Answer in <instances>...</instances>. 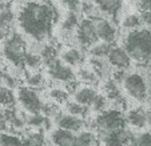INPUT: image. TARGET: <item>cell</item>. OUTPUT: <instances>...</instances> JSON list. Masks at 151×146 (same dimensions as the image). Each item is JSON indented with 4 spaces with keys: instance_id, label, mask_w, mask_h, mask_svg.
I'll return each instance as SVG.
<instances>
[{
    "instance_id": "18",
    "label": "cell",
    "mask_w": 151,
    "mask_h": 146,
    "mask_svg": "<svg viewBox=\"0 0 151 146\" xmlns=\"http://www.w3.org/2000/svg\"><path fill=\"white\" fill-rule=\"evenodd\" d=\"M88 62H90V68H92L96 72V74L99 76L100 80L106 81V80L111 79L114 70H111L112 67L109 64V61H106L104 59H99V57H91L88 60Z\"/></svg>"
},
{
    "instance_id": "25",
    "label": "cell",
    "mask_w": 151,
    "mask_h": 146,
    "mask_svg": "<svg viewBox=\"0 0 151 146\" xmlns=\"http://www.w3.org/2000/svg\"><path fill=\"white\" fill-rule=\"evenodd\" d=\"M23 138L26 146H46V137H44V132L42 130L26 133Z\"/></svg>"
},
{
    "instance_id": "9",
    "label": "cell",
    "mask_w": 151,
    "mask_h": 146,
    "mask_svg": "<svg viewBox=\"0 0 151 146\" xmlns=\"http://www.w3.org/2000/svg\"><path fill=\"white\" fill-rule=\"evenodd\" d=\"M95 21L96 27V33L99 37V41H104L109 44L115 45V41L119 37V31H118L116 23L112 21L111 19L106 16H99L92 19Z\"/></svg>"
},
{
    "instance_id": "10",
    "label": "cell",
    "mask_w": 151,
    "mask_h": 146,
    "mask_svg": "<svg viewBox=\"0 0 151 146\" xmlns=\"http://www.w3.org/2000/svg\"><path fill=\"white\" fill-rule=\"evenodd\" d=\"M46 68H47L48 76L52 80H55V81L66 84V82L76 79V73L74 72V69L71 67H68V65H66L60 59H58L56 61L48 64Z\"/></svg>"
},
{
    "instance_id": "15",
    "label": "cell",
    "mask_w": 151,
    "mask_h": 146,
    "mask_svg": "<svg viewBox=\"0 0 151 146\" xmlns=\"http://www.w3.org/2000/svg\"><path fill=\"white\" fill-rule=\"evenodd\" d=\"M127 124L135 129H145L148 126V110L143 108H134L126 113Z\"/></svg>"
},
{
    "instance_id": "24",
    "label": "cell",
    "mask_w": 151,
    "mask_h": 146,
    "mask_svg": "<svg viewBox=\"0 0 151 146\" xmlns=\"http://www.w3.org/2000/svg\"><path fill=\"white\" fill-rule=\"evenodd\" d=\"M0 146H26L24 138L14 133H0Z\"/></svg>"
},
{
    "instance_id": "17",
    "label": "cell",
    "mask_w": 151,
    "mask_h": 146,
    "mask_svg": "<svg viewBox=\"0 0 151 146\" xmlns=\"http://www.w3.org/2000/svg\"><path fill=\"white\" fill-rule=\"evenodd\" d=\"M98 90L94 86H88V85H84V86H80L79 89L75 92L74 94V101L79 102V104L84 105L87 108H91L94 104L95 99L98 97Z\"/></svg>"
},
{
    "instance_id": "21",
    "label": "cell",
    "mask_w": 151,
    "mask_h": 146,
    "mask_svg": "<svg viewBox=\"0 0 151 146\" xmlns=\"http://www.w3.org/2000/svg\"><path fill=\"white\" fill-rule=\"evenodd\" d=\"M78 140L80 146H98L100 138L94 130H82L78 133Z\"/></svg>"
},
{
    "instance_id": "1",
    "label": "cell",
    "mask_w": 151,
    "mask_h": 146,
    "mask_svg": "<svg viewBox=\"0 0 151 146\" xmlns=\"http://www.w3.org/2000/svg\"><path fill=\"white\" fill-rule=\"evenodd\" d=\"M60 17V11L52 0H26L16 13V23L35 43H46L51 40Z\"/></svg>"
},
{
    "instance_id": "12",
    "label": "cell",
    "mask_w": 151,
    "mask_h": 146,
    "mask_svg": "<svg viewBox=\"0 0 151 146\" xmlns=\"http://www.w3.org/2000/svg\"><path fill=\"white\" fill-rule=\"evenodd\" d=\"M54 121L58 128L68 130V132H72V133H79L83 130V128L87 126L86 118L76 117V116L68 114V113H62Z\"/></svg>"
},
{
    "instance_id": "8",
    "label": "cell",
    "mask_w": 151,
    "mask_h": 146,
    "mask_svg": "<svg viewBox=\"0 0 151 146\" xmlns=\"http://www.w3.org/2000/svg\"><path fill=\"white\" fill-rule=\"evenodd\" d=\"M99 138L100 143H103V146H135L137 135L126 126L112 130L110 133H106L104 135Z\"/></svg>"
},
{
    "instance_id": "34",
    "label": "cell",
    "mask_w": 151,
    "mask_h": 146,
    "mask_svg": "<svg viewBox=\"0 0 151 146\" xmlns=\"http://www.w3.org/2000/svg\"><path fill=\"white\" fill-rule=\"evenodd\" d=\"M63 8H66L67 12H75V13H80L82 9V0H60Z\"/></svg>"
},
{
    "instance_id": "39",
    "label": "cell",
    "mask_w": 151,
    "mask_h": 146,
    "mask_svg": "<svg viewBox=\"0 0 151 146\" xmlns=\"http://www.w3.org/2000/svg\"><path fill=\"white\" fill-rule=\"evenodd\" d=\"M9 33H11V32H7V31H4V29L0 28V41H4V40H6V37L8 36Z\"/></svg>"
},
{
    "instance_id": "23",
    "label": "cell",
    "mask_w": 151,
    "mask_h": 146,
    "mask_svg": "<svg viewBox=\"0 0 151 146\" xmlns=\"http://www.w3.org/2000/svg\"><path fill=\"white\" fill-rule=\"evenodd\" d=\"M15 102H16V94L14 90L0 84V106L11 108L15 106Z\"/></svg>"
},
{
    "instance_id": "37",
    "label": "cell",
    "mask_w": 151,
    "mask_h": 146,
    "mask_svg": "<svg viewBox=\"0 0 151 146\" xmlns=\"http://www.w3.org/2000/svg\"><path fill=\"white\" fill-rule=\"evenodd\" d=\"M8 129V124L6 120V114H4V109L0 106V133L6 132Z\"/></svg>"
},
{
    "instance_id": "33",
    "label": "cell",
    "mask_w": 151,
    "mask_h": 146,
    "mask_svg": "<svg viewBox=\"0 0 151 146\" xmlns=\"http://www.w3.org/2000/svg\"><path fill=\"white\" fill-rule=\"evenodd\" d=\"M109 104H110L109 99H107V97H106L104 94H102V93H99V94H98V97H96V99H95L94 104H92L91 109L94 110V112L98 114V113L103 112V110L109 109Z\"/></svg>"
},
{
    "instance_id": "6",
    "label": "cell",
    "mask_w": 151,
    "mask_h": 146,
    "mask_svg": "<svg viewBox=\"0 0 151 146\" xmlns=\"http://www.w3.org/2000/svg\"><path fill=\"white\" fill-rule=\"evenodd\" d=\"M16 102L28 114L42 113L44 102L42 101L39 90L31 86H19L16 89Z\"/></svg>"
},
{
    "instance_id": "31",
    "label": "cell",
    "mask_w": 151,
    "mask_h": 146,
    "mask_svg": "<svg viewBox=\"0 0 151 146\" xmlns=\"http://www.w3.org/2000/svg\"><path fill=\"white\" fill-rule=\"evenodd\" d=\"M70 96L71 94H70L64 88H54V89L50 90V97H51V100L60 105L62 104L66 105L67 102L70 101Z\"/></svg>"
},
{
    "instance_id": "20",
    "label": "cell",
    "mask_w": 151,
    "mask_h": 146,
    "mask_svg": "<svg viewBox=\"0 0 151 146\" xmlns=\"http://www.w3.org/2000/svg\"><path fill=\"white\" fill-rule=\"evenodd\" d=\"M24 80H26V82L28 84L27 86H31L37 90L44 86V82H46L44 76H43L39 70H29V72H26L24 73Z\"/></svg>"
},
{
    "instance_id": "29",
    "label": "cell",
    "mask_w": 151,
    "mask_h": 146,
    "mask_svg": "<svg viewBox=\"0 0 151 146\" xmlns=\"http://www.w3.org/2000/svg\"><path fill=\"white\" fill-rule=\"evenodd\" d=\"M0 84L14 90L19 88V80L16 74L11 73L9 70H0Z\"/></svg>"
},
{
    "instance_id": "5",
    "label": "cell",
    "mask_w": 151,
    "mask_h": 146,
    "mask_svg": "<svg viewBox=\"0 0 151 146\" xmlns=\"http://www.w3.org/2000/svg\"><path fill=\"white\" fill-rule=\"evenodd\" d=\"M123 89L130 99L135 100L137 102H146L151 97L148 85L145 77L139 72H130L127 73L126 79L122 82Z\"/></svg>"
},
{
    "instance_id": "41",
    "label": "cell",
    "mask_w": 151,
    "mask_h": 146,
    "mask_svg": "<svg viewBox=\"0 0 151 146\" xmlns=\"http://www.w3.org/2000/svg\"><path fill=\"white\" fill-rule=\"evenodd\" d=\"M52 146H54V145H52Z\"/></svg>"
},
{
    "instance_id": "3",
    "label": "cell",
    "mask_w": 151,
    "mask_h": 146,
    "mask_svg": "<svg viewBox=\"0 0 151 146\" xmlns=\"http://www.w3.org/2000/svg\"><path fill=\"white\" fill-rule=\"evenodd\" d=\"M0 53L7 62L12 65L14 68L23 69L26 67V57L28 53V45L23 35L19 32L12 31L4 41H1Z\"/></svg>"
},
{
    "instance_id": "22",
    "label": "cell",
    "mask_w": 151,
    "mask_h": 146,
    "mask_svg": "<svg viewBox=\"0 0 151 146\" xmlns=\"http://www.w3.org/2000/svg\"><path fill=\"white\" fill-rule=\"evenodd\" d=\"M15 23H16V15L11 8L0 11V28L7 32H12Z\"/></svg>"
},
{
    "instance_id": "2",
    "label": "cell",
    "mask_w": 151,
    "mask_h": 146,
    "mask_svg": "<svg viewBox=\"0 0 151 146\" xmlns=\"http://www.w3.org/2000/svg\"><path fill=\"white\" fill-rule=\"evenodd\" d=\"M122 47L138 65L151 64V28L143 26L126 32L122 39Z\"/></svg>"
},
{
    "instance_id": "26",
    "label": "cell",
    "mask_w": 151,
    "mask_h": 146,
    "mask_svg": "<svg viewBox=\"0 0 151 146\" xmlns=\"http://www.w3.org/2000/svg\"><path fill=\"white\" fill-rule=\"evenodd\" d=\"M114 47L112 44H109V43L100 41L96 43L95 45H92L91 48L88 49V53L91 55V57H99V59H106L109 56L111 48Z\"/></svg>"
},
{
    "instance_id": "28",
    "label": "cell",
    "mask_w": 151,
    "mask_h": 146,
    "mask_svg": "<svg viewBox=\"0 0 151 146\" xmlns=\"http://www.w3.org/2000/svg\"><path fill=\"white\" fill-rule=\"evenodd\" d=\"M88 109L90 108L84 106V105L79 104L76 101H68L66 104V110L68 114H72V116H76V117H80V118H86L87 114H88Z\"/></svg>"
},
{
    "instance_id": "7",
    "label": "cell",
    "mask_w": 151,
    "mask_h": 146,
    "mask_svg": "<svg viewBox=\"0 0 151 146\" xmlns=\"http://www.w3.org/2000/svg\"><path fill=\"white\" fill-rule=\"evenodd\" d=\"M75 41L82 49H90L99 41L95 21L88 17H83L75 31Z\"/></svg>"
},
{
    "instance_id": "36",
    "label": "cell",
    "mask_w": 151,
    "mask_h": 146,
    "mask_svg": "<svg viewBox=\"0 0 151 146\" xmlns=\"http://www.w3.org/2000/svg\"><path fill=\"white\" fill-rule=\"evenodd\" d=\"M139 12H151V0H135Z\"/></svg>"
},
{
    "instance_id": "30",
    "label": "cell",
    "mask_w": 151,
    "mask_h": 146,
    "mask_svg": "<svg viewBox=\"0 0 151 146\" xmlns=\"http://www.w3.org/2000/svg\"><path fill=\"white\" fill-rule=\"evenodd\" d=\"M42 65H43V59L39 52L28 51L26 57V67L24 68H28L29 70H37Z\"/></svg>"
},
{
    "instance_id": "32",
    "label": "cell",
    "mask_w": 151,
    "mask_h": 146,
    "mask_svg": "<svg viewBox=\"0 0 151 146\" xmlns=\"http://www.w3.org/2000/svg\"><path fill=\"white\" fill-rule=\"evenodd\" d=\"M42 113L46 117L48 118H56L59 114H62V109H60V104H58V102L55 101H48V102H44V105H43V110Z\"/></svg>"
},
{
    "instance_id": "27",
    "label": "cell",
    "mask_w": 151,
    "mask_h": 146,
    "mask_svg": "<svg viewBox=\"0 0 151 146\" xmlns=\"http://www.w3.org/2000/svg\"><path fill=\"white\" fill-rule=\"evenodd\" d=\"M143 27V20L140 17V13H131V15H127L124 19L122 20V28L126 29V31H134L137 28H140Z\"/></svg>"
},
{
    "instance_id": "38",
    "label": "cell",
    "mask_w": 151,
    "mask_h": 146,
    "mask_svg": "<svg viewBox=\"0 0 151 146\" xmlns=\"http://www.w3.org/2000/svg\"><path fill=\"white\" fill-rule=\"evenodd\" d=\"M140 17H142V20H143V26L151 28V12H142Z\"/></svg>"
},
{
    "instance_id": "16",
    "label": "cell",
    "mask_w": 151,
    "mask_h": 146,
    "mask_svg": "<svg viewBox=\"0 0 151 146\" xmlns=\"http://www.w3.org/2000/svg\"><path fill=\"white\" fill-rule=\"evenodd\" d=\"M60 60L66 65L74 68V67H80L86 60V55L83 53L82 49L76 47H68L63 52H60Z\"/></svg>"
},
{
    "instance_id": "11",
    "label": "cell",
    "mask_w": 151,
    "mask_h": 146,
    "mask_svg": "<svg viewBox=\"0 0 151 146\" xmlns=\"http://www.w3.org/2000/svg\"><path fill=\"white\" fill-rule=\"evenodd\" d=\"M107 61L114 69H122V70H127L132 64L130 55L126 52V49L122 45H114L111 48V51H110L109 56H107Z\"/></svg>"
},
{
    "instance_id": "19",
    "label": "cell",
    "mask_w": 151,
    "mask_h": 146,
    "mask_svg": "<svg viewBox=\"0 0 151 146\" xmlns=\"http://www.w3.org/2000/svg\"><path fill=\"white\" fill-rule=\"evenodd\" d=\"M76 79L79 80L80 82L88 85V86H94L98 82L100 81L99 76L96 74L92 68H86V67H80L76 72Z\"/></svg>"
},
{
    "instance_id": "4",
    "label": "cell",
    "mask_w": 151,
    "mask_h": 146,
    "mask_svg": "<svg viewBox=\"0 0 151 146\" xmlns=\"http://www.w3.org/2000/svg\"><path fill=\"white\" fill-rule=\"evenodd\" d=\"M127 118L123 110L116 108H109L95 116L94 121L91 122V126L94 132L99 137L104 135L106 133H110L112 130L120 129L127 126Z\"/></svg>"
},
{
    "instance_id": "40",
    "label": "cell",
    "mask_w": 151,
    "mask_h": 146,
    "mask_svg": "<svg viewBox=\"0 0 151 146\" xmlns=\"http://www.w3.org/2000/svg\"><path fill=\"white\" fill-rule=\"evenodd\" d=\"M148 110L151 112V99H150V101H148Z\"/></svg>"
},
{
    "instance_id": "14",
    "label": "cell",
    "mask_w": 151,
    "mask_h": 146,
    "mask_svg": "<svg viewBox=\"0 0 151 146\" xmlns=\"http://www.w3.org/2000/svg\"><path fill=\"white\" fill-rule=\"evenodd\" d=\"M50 142L54 146H80L76 133L60 129V128L51 130V133H50Z\"/></svg>"
},
{
    "instance_id": "13",
    "label": "cell",
    "mask_w": 151,
    "mask_h": 146,
    "mask_svg": "<svg viewBox=\"0 0 151 146\" xmlns=\"http://www.w3.org/2000/svg\"><path fill=\"white\" fill-rule=\"evenodd\" d=\"M92 1L103 16L116 23V19L119 17L123 8V0H92Z\"/></svg>"
},
{
    "instance_id": "35",
    "label": "cell",
    "mask_w": 151,
    "mask_h": 146,
    "mask_svg": "<svg viewBox=\"0 0 151 146\" xmlns=\"http://www.w3.org/2000/svg\"><path fill=\"white\" fill-rule=\"evenodd\" d=\"M135 146H151V132H143L138 134Z\"/></svg>"
}]
</instances>
